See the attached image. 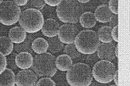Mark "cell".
Returning <instances> with one entry per match:
<instances>
[{
  "label": "cell",
  "instance_id": "obj_23",
  "mask_svg": "<svg viewBox=\"0 0 130 86\" xmlns=\"http://www.w3.org/2000/svg\"><path fill=\"white\" fill-rule=\"evenodd\" d=\"M63 52H64V54H67L68 56H70L72 60H82L84 59V58H83V55L76 50L74 43L69 44V45L65 46L63 47Z\"/></svg>",
  "mask_w": 130,
  "mask_h": 86
},
{
  "label": "cell",
  "instance_id": "obj_36",
  "mask_svg": "<svg viewBox=\"0 0 130 86\" xmlns=\"http://www.w3.org/2000/svg\"><path fill=\"white\" fill-rule=\"evenodd\" d=\"M79 4H81V5H82V4H86V3H89V0H79Z\"/></svg>",
  "mask_w": 130,
  "mask_h": 86
},
{
  "label": "cell",
  "instance_id": "obj_38",
  "mask_svg": "<svg viewBox=\"0 0 130 86\" xmlns=\"http://www.w3.org/2000/svg\"><path fill=\"white\" fill-rule=\"evenodd\" d=\"M109 86H117V85H115V84H114V85H109Z\"/></svg>",
  "mask_w": 130,
  "mask_h": 86
},
{
  "label": "cell",
  "instance_id": "obj_10",
  "mask_svg": "<svg viewBox=\"0 0 130 86\" xmlns=\"http://www.w3.org/2000/svg\"><path fill=\"white\" fill-rule=\"evenodd\" d=\"M115 47H116V44L114 42L101 43L96 51L98 59H100L101 60H107L110 62L115 60L116 58L115 53Z\"/></svg>",
  "mask_w": 130,
  "mask_h": 86
},
{
  "label": "cell",
  "instance_id": "obj_2",
  "mask_svg": "<svg viewBox=\"0 0 130 86\" xmlns=\"http://www.w3.org/2000/svg\"><path fill=\"white\" fill-rule=\"evenodd\" d=\"M66 81L70 86H89L93 81L91 67L83 62L72 65L67 71Z\"/></svg>",
  "mask_w": 130,
  "mask_h": 86
},
{
  "label": "cell",
  "instance_id": "obj_17",
  "mask_svg": "<svg viewBox=\"0 0 130 86\" xmlns=\"http://www.w3.org/2000/svg\"><path fill=\"white\" fill-rule=\"evenodd\" d=\"M73 60L67 54H62L56 58V66L61 72H67L72 66Z\"/></svg>",
  "mask_w": 130,
  "mask_h": 86
},
{
  "label": "cell",
  "instance_id": "obj_27",
  "mask_svg": "<svg viewBox=\"0 0 130 86\" xmlns=\"http://www.w3.org/2000/svg\"><path fill=\"white\" fill-rule=\"evenodd\" d=\"M98 60H99V59H98L97 54L96 53L89 54V55H88L87 57L85 58V61H86L85 64H87L89 66H93L98 61Z\"/></svg>",
  "mask_w": 130,
  "mask_h": 86
},
{
  "label": "cell",
  "instance_id": "obj_35",
  "mask_svg": "<svg viewBox=\"0 0 130 86\" xmlns=\"http://www.w3.org/2000/svg\"><path fill=\"white\" fill-rule=\"evenodd\" d=\"M113 81H115V85L118 83V71H116L114 75V78H113Z\"/></svg>",
  "mask_w": 130,
  "mask_h": 86
},
{
  "label": "cell",
  "instance_id": "obj_26",
  "mask_svg": "<svg viewBox=\"0 0 130 86\" xmlns=\"http://www.w3.org/2000/svg\"><path fill=\"white\" fill-rule=\"evenodd\" d=\"M16 53H12L11 54H10L9 57L7 58V66H9V69L12 71L17 70V66H16V56H17Z\"/></svg>",
  "mask_w": 130,
  "mask_h": 86
},
{
  "label": "cell",
  "instance_id": "obj_30",
  "mask_svg": "<svg viewBox=\"0 0 130 86\" xmlns=\"http://www.w3.org/2000/svg\"><path fill=\"white\" fill-rule=\"evenodd\" d=\"M115 26H118V16L117 15H113L112 18L109 21V27L114 28Z\"/></svg>",
  "mask_w": 130,
  "mask_h": 86
},
{
  "label": "cell",
  "instance_id": "obj_9",
  "mask_svg": "<svg viewBox=\"0 0 130 86\" xmlns=\"http://www.w3.org/2000/svg\"><path fill=\"white\" fill-rule=\"evenodd\" d=\"M37 81V75L30 69L21 70L16 76L17 86H36Z\"/></svg>",
  "mask_w": 130,
  "mask_h": 86
},
{
  "label": "cell",
  "instance_id": "obj_19",
  "mask_svg": "<svg viewBox=\"0 0 130 86\" xmlns=\"http://www.w3.org/2000/svg\"><path fill=\"white\" fill-rule=\"evenodd\" d=\"M14 44L7 36H0V53L3 55L9 56L12 53Z\"/></svg>",
  "mask_w": 130,
  "mask_h": 86
},
{
  "label": "cell",
  "instance_id": "obj_37",
  "mask_svg": "<svg viewBox=\"0 0 130 86\" xmlns=\"http://www.w3.org/2000/svg\"><path fill=\"white\" fill-rule=\"evenodd\" d=\"M3 2H4V1H3V0H0V5H2V4H3Z\"/></svg>",
  "mask_w": 130,
  "mask_h": 86
},
{
  "label": "cell",
  "instance_id": "obj_32",
  "mask_svg": "<svg viewBox=\"0 0 130 86\" xmlns=\"http://www.w3.org/2000/svg\"><path fill=\"white\" fill-rule=\"evenodd\" d=\"M44 3L50 6H57L61 3V0H45Z\"/></svg>",
  "mask_w": 130,
  "mask_h": 86
},
{
  "label": "cell",
  "instance_id": "obj_3",
  "mask_svg": "<svg viewBox=\"0 0 130 86\" xmlns=\"http://www.w3.org/2000/svg\"><path fill=\"white\" fill-rule=\"evenodd\" d=\"M100 44L101 42L98 39L97 34L92 29L80 31L74 41L76 50L83 55L95 53Z\"/></svg>",
  "mask_w": 130,
  "mask_h": 86
},
{
  "label": "cell",
  "instance_id": "obj_11",
  "mask_svg": "<svg viewBox=\"0 0 130 86\" xmlns=\"http://www.w3.org/2000/svg\"><path fill=\"white\" fill-rule=\"evenodd\" d=\"M59 28L60 25L57 21L53 18H48L44 21L43 28H42V34L48 38H53L57 35Z\"/></svg>",
  "mask_w": 130,
  "mask_h": 86
},
{
  "label": "cell",
  "instance_id": "obj_7",
  "mask_svg": "<svg viewBox=\"0 0 130 86\" xmlns=\"http://www.w3.org/2000/svg\"><path fill=\"white\" fill-rule=\"evenodd\" d=\"M21 9L13 1H4L0 5V23L10 26L19 21Z\"/></svg>",
  "mask_w": 130,
  "mask_h": 86
},
{
  "label": "cell",
  "instance_id": "obj_24",
  "mask_svg": "<svg viewBox=\"0 0 130 86\" xmlns=\"http://www.w3.org/2000/svg\"><path fill=\"white\" fill-rule=\"evenodd\" d=\"M44 6L45 3L43 0H30V1H28L27 5H25V8L26 9H35L40 11L44 8Z\"/></svg>",
  "mask_w": 130,
  "mask_h": 86
},
{
  "label": "cell",
  "instance_id": "obj_29",
  "mask_svg": "<svg viewBox=\"0 0 130 86\" xmlns=\"http://www.w3.org/2000/svg\"><path fill=\"white\" fill-rule=\"evenodd\" d=\"M6 67H7V59L0 53V74L5 70Z\"/></svg>",
  "mask_w": 130,
  "mask_h": 86
},
{
  "label": "cell",
  "instance_id": "obj_1",
  "mask_svg": "<svg viewBox=\"0 0 130 86\" xmlns=\"http://www.w3.org/2000/svg\"><path fill=\"white\" fill-rule=\"evenodd\" d=\"M83 13V6L76 0H62L56 8V16L63 23H77Z\"/></svg>",
  "mask_w": 130,
  "mask_h": 86
},
{
  "label": "cell",
  "instance_id": "obj_20",
  "mask_svg": "<svg viewBox=\"0 0 130 86\" xmlns=\"http://www.w3.org/2000/svg\"><path fill=\"white\" fill-rule=\"evenodd\" d=\"M35 36L32 35H30L26 37L25 41L24 42L20 44H16L14 45V50H15L16 53H23V52H27V53H32V49H31V43L34 41Z\"/></svg>",
  "mask_w": 130,
  "mask_h": 86
},
{
  "label": "cell",
  "instance_id": "obj_12",
  "mask_svg": "<svg viewBox=\"0 0 130 86\" xmlns=\"http://www.w3.org/2000/svg\"><path fill=\"white\" fill-rule=\"evenodd\" d=\"M94 15H95V20L102 23L109 22L113 16L112 12L110 11L109 8L107 5H101L97 6Z\"/></svg>",
  "mask_w": 130,
  "mask_h": 86
},
{
  "label": "cell",
  "instance_id": "obj_16",
  "mask_svg": "<svg viewBox=\"0 0 130 86\" xmlns=\"http://www.w3.org/2000/svg\"><path fill=\"white\" fill-rule=\"evenodd\" d=\"M80 24L83 28L90 29L95 26L96 20L95 17V15L91 11H86L82 14L80 19H79Z\"/></svg>",
  "mask_w": 130,
  "mask_h": 86
},
{
  "label": "cell",
  "instance_id": "obj_15",
  "mask_svg": "<svg viewBox=\"0 0 130 86\" xmlns=\"http://www.w3.org/2000/svg\"><path fill=\"white\" fill-rule=\"evenodd\" d=\"M16 76L12 70L6 68L0 74V86H15Z\"/></svg>",
  "mask_w": 130,
  "mask_h": 86
},
{
  "label": "cell",
  "instance_id": "obj_5",
  "mask_svg": "<svg viewBox=\"0 0 130 86\" xmlns=\"http://www.w3.org/2000/svg\"><path fill=\"white\" fill-rule=\"evenodd\" d=\"M33 72L41 77H52L57 72L56 66V58L53 54L44 53L37 54L33 60Z\"/></svg>",
  "mask_w": 130,
  "mask_h": 86
},
{
  "label": "cell",
  "instance_id": "obj_6",
  "mask_svg": "<svg viewBox=\"0 0 130 86\" xmlns=\"http://www.w3.org/2000/svg\"><path fill=\"white\" fill-rule=\"evenodd\" d=\"M116 72L115 66L110 61L100 60L93 66L92 76L95 81L101 83H109L113 81Z\"/></svg>",
  "mask_w": 130,
  "mask_h": 86
},
{
  "label": "cell",
  "instance_id": "obj_34",
  "mask_svg": "<svg viewBox=\"0 0 130 86\" xmlns=\"http://www.w3.org/2000/svg\"><path fill=\"white\" fill-rule=\"evenodd\" d=\"M89 86H107V83H101L96 81H92Z\"/></svg>",
  "mask_w": 130,
  "mask_h": 86
},
{
  "label": "cell",
  "instance_id": "obj_28",
  "mask_svg": "<svg viewBox=\"0 0 130 86\" xmlns=\"http://www.w3.org/2000/svg\"><path fill=\"white\" fill-rule=\"evenodd\" d=\"M118 0H110L108 2V8H109L110 11L112 12V14L117 15L118 14Z\"/></svg>",
  "mask_w": 130,
  "mask_h": 86
},
{
  "label": "cell",
  "instance_id": "obj_33",
  "mask_svg": "<svg viewBox=\"0 0 130 86\" xmlns=\"http://www.w3.org/2000/svg\"><path fill=\"white\" fill-rule=\"evenodd\" d=\"M14 4H16L18 7L20 6H25L28 3V0H14Z\"/></svg>",
  "mask_w": 130,
  "mask_h": 86
},
{
  "label": "cell",
  "instance_id": "obj_4",
  "mask_svg": "<svg viewBox=\"0 0 130 86\" xmlns=\"http://www.w3.org/2000/svg\"><path fill=\"white\" fill-rule=\"evenodd\" d=\"M19 24L26 33L35 34L42 30L44 17L41 11L35 9H26L21 12Z\"/></svg>",
  "mask_w": 130,
  "mask_h": 86
},
{
  "label": "cell",
  "instance_id": "obj_13",
  "mask_svg": "<svg viewBox=\"0 0 130 86\" xmlns=\"http://www.w3.org/2000/svg\"><path fill=\"white\" fill-rule=\"evenodd\" d=\"M33 60H34V58L31 55V53H27V52L19 53L16 56V66L21 70L29 69L32 66Z\"/></svg>",
  "mask_w": 130,
  "mask_h": 86
},
{
  "label": "cell",
  "instance_id": "obj_14",
  "mask_svg": "<svg viewBox=\"0 0 130 86\" xmlns=\"http://www.w3.org/2000/svg\"><path fill=\"white\" fill-rule=\"evenodd\" d=\"M8 37L13 43L20 44L25 41V39L27 37V34L20 26H17L10 29L9 36Z\"/></svg>",
  "mask_w": 130,
  "mask_h": 86
},
{
  "label": "cell",
  "instance_id": "obj_8",
  "mask_svg": "<svg viewBox=\"0 0 130 86\" xmlns=\"http://www.w3.org/2000/svg\"><path fill=\"white\" fill-rule=\"evenodd\" d=\"M79 33V29L76 25L65 23L60 26L58 30V39L62 44H73L76 35Z\"/></svg>",
  "mask_w": 130,
  "mask_h": 86
},
{
  "label": "cell",
  "instance_id": "obj_22",
  "mask_svg": "<svg viewBox=\"0 0 130 86\" xmlns=\"http://www.w3.org/2000/svg\"><path fill=\"white\" fill-rule=\"evenodd\" d=\"M112 28L109 26H103L100 28L97 31V36L100 42L102 43H111L113 41L112 35H111Z\"/></svg>",
  "mask_w": 130,
  "mask_h": 86
},
{
  "label": "cell",
  "instance_id": "obj_31",
  "mask_svg": "<svg viewBox=\"0 0 130 86\" xmlns=\"http://www.w3.org/2000/svg\"><path fill=\"white\" fill-rule=\"evenodd\" d=\"M111 35H112V39L114 40L115 42H117L118 41V26H115L114 28H112Z\"/></svg>",
  "mask_w": 130,
  "mask_h": 86
},
{
  "label": "cell",
  "instance_id": "obj_18",
  "mask_svg": "<svg viewBox=\"0 0 130 86\" xmlns=\"http://www.w3.org/2000/svg\"><path fill=\"white\" fill-rule=\"evenodd\" d=\"M31 49L37 54H43L47 53L48 51V42L47 40L37 37L35 38L34 41L31 43Z\"/></svg>",
  "mask_w": 130,
  "mask_h": 86
},
{
  "label": "cell",
  "instance_id": "obj_25",
  "mask_svg": "<svg viewBox=\"0 0 130 86\" xmlns=\"http://www.w3.org/2000/svg\"><path fill=\"white\" fill-rule=\"evenodd\" d=\"M36 86H56V83L51 77H41Z\"/></svg>",
  "mask_w": 130,
  "mask_h": 86
},
{
  "label": "cell",
  "instance_id": "obj_21",
  "mask_svg": "<svg viewBox=\"0 0 130 86\" xmlns=\"http://www.w3.org/2000/svg\"><path fill=\"white\" fill-rule=\"evenodd\" d=\"M48 51L51 54L58 53L63 49V44L60 41L58 37H53V38H48Z\"/></svg>",
  "mask_w": 130,
  "mask_h": 86
}]
</instances>
